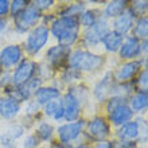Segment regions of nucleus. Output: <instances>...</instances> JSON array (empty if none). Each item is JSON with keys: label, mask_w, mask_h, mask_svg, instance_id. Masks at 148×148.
<instances>
[{"label": "nucleus", "mask_w": 148, "mask_h": 148, "mask_svg": "<svg viewBox=\"0 0 148 148\" xmlns=\"http://www.w3.org/2000/svg\"><path fill=\"white\" fill-rule=\"evenodd\" d=\"M79 78H81V73L75 69H71V67L67 66L66 69H63L62 70V74H61V81L63 84H66V85H73L74 82L79 81Z\"/></svg>", "instance_id": "obj_27"}, {"label": "nucleus", "mask_w": 148, "mask_h": 148, "mask_svg": "<svg viewBox=\"0 0 148 148\" xmlns=\"http://www.w3.org/2000/svg\"><path fill=\"white\" fill-rule=\"evenodd\" d=\"M119 57L124 61H135L139 59V57L141 55L140 50V40L136 39L132 35L124 36V40L121 43V47L119 49Z\"/></svg>", "instance_id": "obj_16"}, {"label": "nucleus", "mask_w": 148, "mask_h": 148, "mask_svg": "<svg viewBox=\"0 0 148 148\" xmlns=\"http://www.w3.org/2000/svg\"><path fill=\"white\" fill-rule=\"evenodd\" d=\"M145 121V120H144ZM143 120H131L124 125L119 127L116 131V136L119 141H137L141 135Z\"/></svg>", "instance_id": "obj_15"}, {"label": "nucleus", "mask_w": 148, "mask_h": 148, "mask_svg": "<svg viewBox=\"0 0 148 148\" xmlns=\"http://www.w3.org/2000/svg\"><path fill=\"white\" fill-rule=\"evenodd\" d=\"M50 40V31L49 27L45 24L39 23L36 27L28 31V35L24 40L23 51H26L30 57H36L40 51L46 47V45Z\"/></svg>", "instance_id": "obj_3"}, {"label": "nucleus", "mask_w": 148, "mask_h": 148, "mask_svg": "<svg viewBox=\"0 0 148 148\" xmlns=\"http://www.w3.org/2000/svg\"><path fill=\"white\" fill-rule=\"evenodd\" d=\"M61 90H59V88H57V86H40L38 90H36L35 93H34V96H32V98H34V101L38 102L40 106L46 105L47 102L50 101H54V100H58V98H61Z\"/></svg>", "instance_id": "obj_19"}, {"label": "nucleus", "mask_w": 148, "mask_h": 148, "mask_svg": "<svg viewBox=\"0 0 148 148\" xmlns=\"http://www.w3.org/2000/svg\"><path fill=\"white\" fill-rule=\"evenodd\" d=\"M100 18H101V11H100V10H96V8L88 10V8H86L85 11L78 16L79 26H82L84 28H88V27H90V26H93Z\"/></svg>", "instance_id": "obj_24"}, {"label": "nucleus", "mask_w": 148, "mask_h": 148, "mask_svg": "<svg viewBox=\"0 0 148 148\" xmlns=\"http://www.w3.org/2000/svg\"><path fill=\"white\" fill-rule=\"evenodd\" d=\"M133 82L139 86V89H147V86H148V70L147 69H141L140 73L136 75V79H133Z\"/></svg>", "instance_id": "obj_32"}, {"label": "nucleus", "mask_w": 148, "mask_h": 148, "mask_svg": "<svg viewBox=\"0 0 148 148\" xmlns=\"http://www.w3.org/2000/svg\"><path fill=\"white\" fill-rule=\"evenodd\" d=\"M73 148H92V147L88 145V144H77L75 147H73Z\"/></svg>", "instance_id": "obj_45"}, {"label": "nucleus", "mask_w": 148, "mask_h": 148, "mask_svg": "<svg viewBox=\"0 0 148 148\" xmlns=\"http://www.w3.org/2000/svg\"><path fill=\"white\" fill-rule=\"evenodd\" d=\"M79 27L78 16H58L49 26V31L55 40H58V45L71 47L79 39Z\"/></svg>", "instance_id": "obj_1"}, {"label": "nucleus", "mask_w": 148, "mask_h": 148, "mask_svg": "<svg viewBox=\"0 0 148 148\" xmlns=\"http://www.w3.org/2000/svg\"><path fill=\"white\" fill-rule=\"evenodd\" d=\"M131 35L135 36L139 40H143V39H148V18L147 15L143 16H137L135 23H133V27L131 30Z\"/></svg>", "instance_id": "obj_23"}, {"label": "nucleus", "mask_w": 148, "mask_h": 148, "mask_svg": "<svg viewBox=\"0 0 148 148\" xmlns=\"http://www.w3.org/2000/svg\"><path fill=\"white\" fill-rule=\"evenodd\" d=\"M86 10V1H74L65 4L58 12V16H79Z\"/></svg>", "instance_id": "obj_25"}, {"label": "nucleus", "mask_w": 148, "mask_h": 148, "mask_svg": "<svg viewBox=\"0 0 148 148\" xmlns=\"http://www.w3.org/2000/svg\"><path fill=\"white\" fill-rule=\"evenodd\" d=\"M84 129H85V120L81 117L77 121L65 123V124L59 125L57 128L59 143L65 145H70L71 143L77 141L84 135Z\"/></svg>", "instance_id": "obj_9"}, {"label": "nucleus", "mask_w": 148, "mask_h": 148, "mask_svg": "<svg viewBox=\"0 0 148 148\" xmlns=\"http://www.w3.org/2000/svg\"><path fill=\"white\" fill-rule=\"evenodd\" d=\"M22 109V104L7 96H0V117L4 120H14Z\"/></svg>", "instance_id": "obj_18"}, {"label": "nucleus", "mask_w": 148, "mask_h": 148, "mask_svg": "<svg viewBox=\"0 0 148 148\" xmlns=\"http://www.w3.org/2000/svg\"><path fill=\"white\" fill-rule=\"evenodd\" d=\"M36 67L38 63L34 59L23 58L15 69L11 71V85L12 86H23L30 79L36 75Z\"/></svg>", "instance_id": "obj_8"}, {"label": "nucleus", "mask_w": 148, "mask_h": 148, "mask_svg": "<svg viewBox=\"0 0 148 148\" xmlns=\"http://www.w3.org/2000/svg\"><path fill=\"white\" fill-rule=\"evenodd\" d=\"M8 26V22H7V18H0V32H3Z\"/></svg>", "instance_id": "obj_43"}, {"label": "nucleus", "mask_w": 148, "mask_h": 148, "mask_svg": "<svg viewBox=\"0 0 148 148\" xmlns=\"http://www.w3.org/2000/svg\"><path fill=\"white\" fill-rule=\"evenodd\" d=\"M42 12L38 11L31 3L30 5L14 16V28L18 34H26L40 23Z\"/></svg>", "instance_id": "obj_4"}, {"label": "nucleus", "mask_w": 148, "mask_h": 148, "mask_svg": "<svg viewBox=\"0 0 148 148\" xmlns=\"http://www.w3.org/2000/svg\"><path fill=\"white\" fill-rule=\"evenodd\" d=\"M11 85V71L1 70L0 71V89H5Z\"/></svg>", "instance_id": "obj_36"}, {"label": "nucleus", "mask_w": 148, "mask_h": 148, "mask_svg": "<svg viewBox=\"0 0 148 148\" xmlns=\"http://www.w3.org/2000/svg\"><path fill=\"white\" fill-rule=\"evenodd\" d=\"M136 18H137V15L135 14L132 7L128 5L121 15H119L117 18H114V19L112 20V30L119 32V34H121V35L127 36L129 32H131V30H132Z\"/></svg>", "instance_id": "obj_14"}, {"label": "nucleus", "mask_w": 148, "mask_h": 148, "mask_svg": "<svg viewBox=\"0 0 148 148\" xmlns=\"http://www.w3.org/2000/svg\"><path fill=\"white\" fill-rule=\"evenodd\" d=\"M106 114H108L106 119L109 121V124L114 125L117 128L124 125L125 123L133 120V116H135V113L132 112V109L128 105V98H125L124 101H121L119 105L112 108Z\"/></svg>", "instance_id": "obj_13"}, {"label": "nucleus", "mask_w": 148, "mask_h": 148, "mask_svg": "<svg viewBox=\"0 0 148 148\" xmlns=\"http://www.w3.org/2000/svg\"><path fill=\"white\" fill-rule=\"evenodd\" d=\"M39 143L38 137L35 135H27V136L23 139V143H22V148H38Z\"/></svg>", "instance_id": "obj_35"}, {"label": "nucleus", "mask_w": 148, "mask_h": 148, "mask_svg": "<svg viewBox=\"0 0 148 148\" xmlns=\"http://www.w3.org/2000/svg\"><path fill=\"white\" fill-rule=\"evenodd\" d=\"M132 10L135 11L137 16H143L145 15V12H147V8H148V1L147 0H135L132 3L129 4Z\"/></svg>", "instance_id": "obj_31"}, {"label": "nucleus", "mask_w": 148, "mask_h": 148, "mask_svg": "<svg viewBox=\"0 0 148 148\" xmlns=\"http://www.w3.org/2000/svg\"><path fill=\"white\" fill-rule=\"evenodd\" d=\"M23 59V49L20 45H7L0 49V69L10 71Z\"/></svg>", "instance_id": "obj_12"}, {"label": "nucleus", "mask_w": 148, "mask_h": 148, "mask_svg": "<svg viewBox=\"0 0 148 148\" xmlns=\"http://www.w3.org/2000/svg\"><path fill=\"white\" fill-rule=\"evenodd\" d=\"M8 14H10V1L0 0V18H7Z\"/></svg>", "instance_id": "obj_38"}, {"label": "nucleus", "mask_w": 148, "mask_h": 148, "mask_svg": "<svg viewBox=\"0 0 148 148\" xmlns=\"http://www.w3.org/2000/svg\"><path fill=\"white\" fill-rule=\"evenodd\" d=\"M40 108L42 106L39 105L38 102H35L34 100H30L27 102V106H26V114L28 117H32V119H36L38 113L40 112Z\"/></svg>", "instance_id": "obj_33"}, {"label": "nucleus", "mask_w": 148, "mask_h": 148, "mask_svg": "<svg viewBox=\"0 0 148 148\" xmlns=\"http://www.w3.org/2000/svg\"><path fill=\"white\" fill-rule=\"evenodd\" d=\"M5 133L11 137L12 140L16 141L18 139H20V137L24 135V127L23 125H20V124H12V125H10V127L7 128Z\"/></svg>", "instance_id": "obj_29"}, {"label": "nucleus", "mask_w": 148, "mask_h": 148, "mask_svg": "<svg viewBox=\"0 0 148 148\" xmlns=\"http://www.w3.org/2000/svg\"><path fill=\"white\" fill-rule=\"evenodd\" d=\"M0 144L3 148H16V141L12 140L5 132L0 135Z\"/></svg>", "instance_id": "obj_37"}, {"label": "nucleus", "mask_w": 148, "mask_h": 148, "mask_svg": "<svg viewBox=\"0 0 148 148\" xmlns=\"http://www.w3.org/2000/svg\"><path fill=\"white\" fill-rule=\"evenodd\" d=\"M54 133H55V129L50 123H47V121H40L38 124V127H36L35 136L38 137L39 141H51Z\"/></svg>", "instance_id": "obj_26"}, {"label": "nucleus", "mask_w": 148, "mask_h": 148, "mask_svg": "<svg viewBox=\"0 0 148 148\" xmlns=\"http://www.w3.org/2000/svg\"><path fill=\"white\" fill-rule=\"evenodd\" d=\"M63 117H65V109H63V102H62V104L59 105L58 109L55 110V113L53 114V117H51V119H53L54 121H58V123H59V121L63 120Z\"/></svg>", "instance_id": "obj_39"}, {"label": "nucleus", "mask_w": 148, "mask_h": 148, "mask_svg": "<svg viewBox=\"0 0 148 148\" xmlns=\"http://www.w3.org/2000/svg\"><path fill=\"white\" fill-rule=\"evenodd\" d=\"M71 53L70 47L62 45H54L47 49L45 53V61L51 69H66L69 62V55Z\"/></svg>", "instance_id": "obj_11"}, {"label": "nucleus", "mask_w": 148, "mask_h": 148, "mask_svg": "<svg viewBox=\"0 0 148 148\" xmlns=\"http://www.w3.org/2000/svg\"><path fill=\"white\" fill-rule=\"evenodd\" d=\"M140 50H141V55H143V54H147V50H148V39H143V40H140Z\"/></svg>", "instance_id": "obj_42"}, {"label": "nucleus", "mask_w": 148, "mask_h": 148, "mask_svg": "<svg viewBox=\"0 0 148 148\" xmlns=\"http://www.w3.org/2000/svg\"><path fill=\"white\" fill-rule=\"evenodd\" d=\"M123 40H124V35H121V34L113 31V30H109V31L105 34V36L102 38L101 45L106 53H112L113 54V53H117V51H119Z\"/></svg>", "instance_id": "obj_22"}, {"label": "nucleus", "mask_w": 148, "mask_h": 148, "mask_svg": "<svg viewBox=\"0 0 148 148\" xmlns=\"http://www.w3.org/2000/svg\"><path fill=\"white\" fill-rule=\"evenodd\" d=\"M63 109H65V117L63 120L66 123L77 121L81 116L82 109V97L81 92H78L77 86H71L62 97Z\"/></svg>", "instance_id": "obj_6"}, {"label": "nucleus", "mask_w": 148, "mask_h": 148, "mask_svg": "<svg viewBox=\"0 0 148 148\" xmlns=\"http://www.w3.org/2000/svg\"><path fill=\"white\" fill-rule=\"evenodd\" d=\"M31 4L38 11L42 12V11H46V10L53 7L55 4V1L54 0H34V1H31Z\"/></svg>", "instance_id": "obj_34"}, {"label": "nucleus", "mask_w": 148, "mask_h": 148, "mask_svg": "<svg viewBox=\"0 0 148 148\" xmlns=\"http://www.w3.org/2000/svg\"><path fill=\"white\" fill-rule=\"evenodd\" d=\"M143 63H144V69H147V58L144 59H135V61H128V62L123 63L121 66L113 74V79L117 84H125V82H132L133 78L140 73L143 69Z\"/></svg>", "instance_id": "obj_10"}, {"label": "nucleus", "mask_w": 148, "mask_h": 148, "mask_svg": "<svg viewBox=\"0 0 148 148\" xmlns=\"http://www.w3.org/2000/svg\"><path fill=\"white\" fill-rule=\"evenodd\" d=\"M139 141H119L116 143V148H137Z\"/></svg>", "instance_id": "obj_41"}, {"label": "nucleus", "mask_w": 148, "mask_h": 148, "mask_svg": "<svg viewBox=\"0 0 148 148\" xmlns=\"http://www.w3.org/2000/svg\"><path fill=\"white\" fill-rule=\"evenodd\" d=\"M61 104H62V97L58 98V100H54V101L47 102L46 105H43V114L46 117H53V114L59 108Z\"/></svg>", "instance_id": "obj_30"}, {"label": "nucleus", "mask_w": 148, "mask_h": 148, "mask_svg": "<svg viewBox=\"0 0 148 148\" xmlns=\"http://www.w3.org/2000/svg\"><path fill=\"white\" fill-rule=\"evenodd\" d=\"M129 5V1L127 0H112V1H108L102 11L101 16L104 19H114L119 15H121L123 12L125 11V8Z\"/></svg>", "instance_id": "obj_21"}, {"label": "nucleus", "mask_w": 148, "mask_h": 148, "mask_svg": "<svg viewBox=\"0 0 148 148\" xmlns=\"http://www.w3.org/2000/svg\"><path fill=\"white\" fill-rule=\"evenodd\" d=\"M110 30V24L109 22L104 18H100V19L90 27L85 28L84 32H82L81 36V43H82V49H92V47H96L101 43L102 38L105 36V34Z\"/></svg>", "instance_id": "obj_5"}, {"label": "nucleus", "mask_w": 148, "mask_h": 148, "mask_svg": "<svg viewBox=\"0 0 148 148\" xmlns=\"http://www.w3.org/2000/svg\"><path fill=\"white\" fill-rule=\"evenodd\" d=\"M128 105L132 109V112L143 113L148 108V90L147 89H137L135 93H132L128 98Z\"/></svg>", "instance_id": "obj_20"}, {"label": "nucleus", "mask_w": 148, "mask_h": 148, "mask_svg": "<svg viewBox=\"0 0 148 148\" xmlns=\"http://www.w3.org/2000/svg\"><path fill=\"white\" fill-rule=\"evenodd\" d=\"M94 148H116V141L113 140H102L97 141Z\"/></svg>", "instance_id": "obj_40"}, {"label": "nucleus", "mask_w": 148, "mask_h": 148, "mask_svg": "<svg viewBox=\"0 0 148 148\" xmlns=\"http://www.w3.org/2000/svg\"><path fill=\"white\" fill-rule=\"evenodd\" d=\"M42 148H45V147H42Z\"/></svg>", "instance_id": "obj_46"}, {"label": "nucleus", "mask_w": 148, "mask_h": 148, "mask_svg": "<svg viewBox=\"0 0 148 148\" xmlns=\"http://www.w3.org/2000/svg\"><path fill=\"white\" fill-rule=\"evenodd\" d=\"M53 148H71V145H65V144H61V143H58V144H55Z\"/></svg>", "instance_id": "obj_44"}, {"label": "nucleus", "mask_w": 148, "mask_h": 148, "mask_svg": "<svg viewBox=\"0 0 148 148\" xmlns=\"http://www.w3.org/2000/svg\"><path fill=\"white\" fill-rule=\"evenodd\" d=\"M113 84H114L113 74L110 71H106L101 77V79L97 81V84L94 85V88H93L94 98L97 101H106L110 97V90H112Z\"/></svg>", "instance_id": "obj_17"}, {"label": "nucleus", "mask_w": 148, "mask_h": 148, "mask_svg": "<svg viewBox=\"0 0 148 148\" xmlns=\"http://www.w3.org/2000/svg\"><path fill=\"white\" fill-rule=\"evenodd\" d=\"M104 65V57L100 54H96L90 50L85 49H75L69 55L67 66L71 69H75L79 73H92Z\"/></svg>", "instance_id": "obj_2"}, {"label": "nucleus", "mask_w": 148, "mask_h": 148, "mask_svg": "<svg viewBox=\"0 0 148 148\" xmlns=\"http://www.w3.org/2000/svg\"><path fill=\"white\" fill-rule=\"evenodd\" d=\"M85 135L92 141L108 140L110 136V124L105 116H94L88 123H85Z\"/></svg>", "instance_id": "obj_7"}, {"label": "nucleus", "mask_w": 148, "mask_h": 148, "mask_svg": "<svg viewBox=\"0 0 148 148\" xmlns=\"http://www.w3.org/2000/svg\"><path fill=\"white\" fill-rule=\"evenodd\" d=\"M30 3L31 1H27V0H14V1H10V14H11V16L14 18L15 15H18L27 5H30Z\"/></svg>", "instance_id": "obj_28"}]
</instances>
